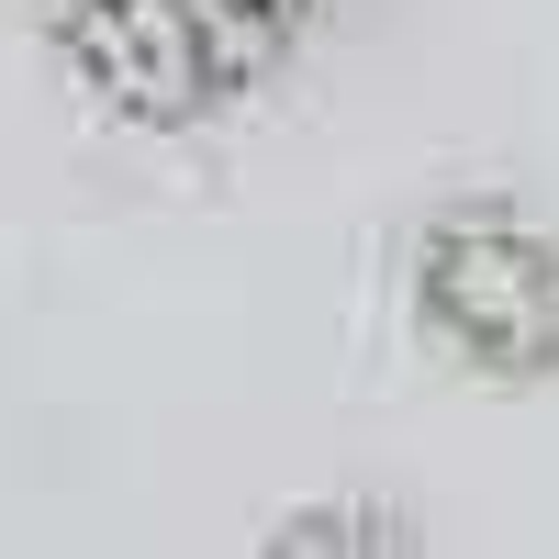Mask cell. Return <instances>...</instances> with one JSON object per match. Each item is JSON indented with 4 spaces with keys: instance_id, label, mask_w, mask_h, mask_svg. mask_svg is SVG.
Listing matches in <instances>:
<instances>
[{
    "instance_id": "3957f363",
    "label": "cell",
    "mask_w": 559,
    "mask_h": 559,
    "mask_svg": "<svg viewBox=\"0 0 559 559\" xmlns=\"http://www.w3.org/2000/svg\"><path fill=\"white\" fill-rule=\"evenodd\" d=\"M258 559H426V548H414V515H403V503L324 492V503H292V515L269 526Z\"/></svg>"
},
{
    "instance_id": "7a4b0ae2",
    "label": "cell",
    "mask_w": 559,
    "mask_h": 559,
    "mask_svg": "<svg viewBox=\"0 0 559 559\" xmlns=\"http://www.w3.org/2000/svg\"><path fill=\"white\" fill-rule=\"evenodd\" d=\"M34 12L57 23L90 90H112L146 123H191L269 57L292 0H34Z\"/></svg>"
},
{
    "instance_id": "6da1fadb",
    "label": "cell",
    "mask_w": 559,
    "mask_h": 559,
    "mask_svg": "<svg viewBox=\"0 0 559 559\" xmlns=\"http://www.w3.org/2000/svg\"><path fill=\"white\" fill-rule=\"evenodd\" d=\"M403 313L471 381H559V224L526 202H437L403 247Z\"/></svg>"
}]
</instances>
